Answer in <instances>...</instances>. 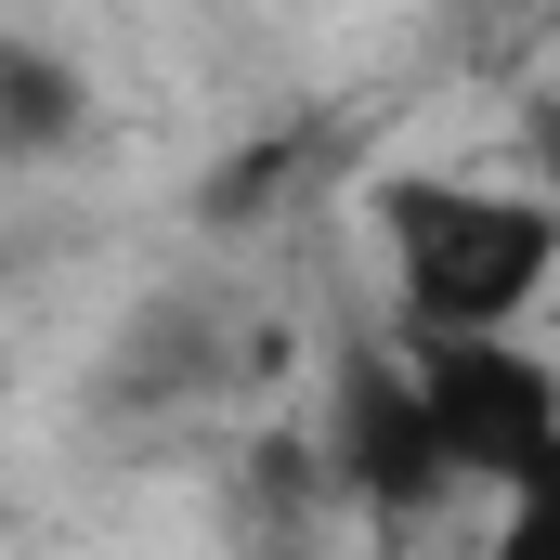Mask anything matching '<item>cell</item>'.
I'll list each match as a JSON object with an SVG mask.
<instances>
[{
    "mask_svg": "<svg viewBox=\"0 0 560 560\" xmlns=\"http://www.w3.org/2000/svg\"><path fill=\"white\" fill-rule=\"evenodd\" d=\"M548 248L560 235L535 196H443V183L392 196V261L430 339H509V313L548 287Z\"/></svg>",
    "mask_w": 560,
    "mask_h": 560,
    "instance_id": "6da1fadb",
    "label": "cell"
},
{
    "mask_svg": "<svg viewBox=\"0 0 560 560\" xmlns=\"http://www.w3.org/2000/svg\"><path fill=\"white\" fill-rule=\"evenodd\" d=\"M405 392H418L443 469H482V482H522V495L548 482L560 430H548V365L522 339H430V365Z\"/></svg>",
    "mask_w": 560,
    "mask_h": 560,
    "instance_id": "7a4b0ae2",
    "label": "cell"
},
{
    "mask_svg": "<svg viewBox=\"0 0 560 560\" xmlns=\"http://www.w3.org/2000/svg\"><path fill=\"white\" fill-rule=\"evenodd\" d=\"M326 482L339 495H365V509H430L456 469H443V443H430L418 392L378 365V378H352V405H339V443H326Z\"/></svg>",
    "mask_w": 560,
    "mask_h": 560,
    "instance_id": "3957f363",
    "label": "cell"
},
{
    "mask_svg": "<svg viewBox=\"0 0 560 560\" xmlns=\"http://www.w3.org/2000/svg\"><path fill=\"white\" fill-rule=\"evenodd\" d=\"M79 131H92V79H79L52 39H0V170L66 156Z\"/></svg>",
    "mask_w": 560,
    "mask_h": 560,
    "instance_id": "277c9868",
    "label": "cell"
}]
</instances>
